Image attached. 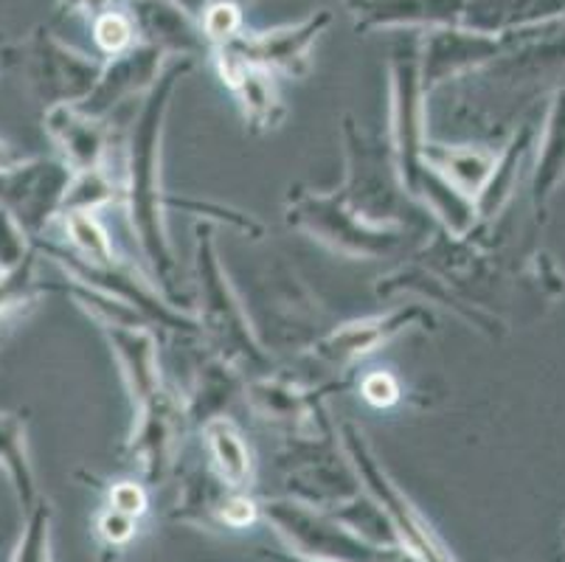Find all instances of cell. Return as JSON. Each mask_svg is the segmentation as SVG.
<instances>
[{
	"label": "cell",
	"instance_id": "35",
	"mask_svg": "<svg viewBox=\"0 0 565 562\" xmlns=\"http://www.w3.org/2000/svg\"><path fill=\"white\" fill-rule=\"evenodd\" d=\"M51 520H54V509L45 498H40L23 515V532L9 562H51Z\"/></svg>",
	"mask_w": 565,
	"mask_h": 562
},
{
	"label": "cell",
	"instance_id": "4",
	"mask_svg": "<svg viewBox=\"0 0 565 562\" xmlns=\"http://www.w3.org/2000/svg\"><path fill=\"white\" fill-rule=\"evenodd\" d=\"M338 445H341L343 456H347L349 467L354 470L361 487L372 495L385 518H388V523H392L399 549L408 551L416 562H459L450 545L434 529V523L419 512V507L388 476V470L377 458L374 447L366 442V433L361 427L354 422H341L338 425Z\"/></svg>",
	"mask_w": 565,
	"mask_h": 562
},
{
	"label": "cell",
	"instance_id": "45",
	"mask_svg": "<svg viewBox=\"0 0 565 562\" xmlns=\"http://www.w3.org/2000/svg\"><path fill=\"white\" fill-rule=\"evenodd\" d=\"M12 327L14 324H0V352H3V347H7L9 335H12Z\"/></svg>",
	"mask_w": 565,
	"mask_h": 562
},
{
	"label": "cell",
	"instance_id": "33",
	"mask_svg": "<svg viewBox=\"0 0 565 562\" xmlns=\"http://www.w3.org/2000/svg\"><path fill=\"white\" fill-rule=\"evenodd\" d=\"M43 293L45 285L38 278V259L0 276V324H18L29 309L38 307Z\"/></svg>",
	"mask_w": 565,
	"mask_h": 562
},
{
	"label": "cell",
	"instance_id": "25",
	"mask_svg": "<svg viewBox=\"0 0 565 562\" xmlns=\"http://www.w3.org/2000/svg\"><path fill=\"white\" fill-rule=\"evenodd\" d=\"M537 130H541V124H518L515 132L510 136V141L503 144V149H498L490 180H487L479 200H476L479 225L492 223L495 216H501V211L510 205L512 198H515L523 169L529 167V155H532L534 144H537Z\"/></svg>",
	"mask_w": 565,
	"mask_h": 562
},
{
	"label": "cell",
	"instance_id": "31",
	"mask_svg": "<svg viewBox=\"0 0 565 562\" xmlns=\"http://www.w3.org/2000/svg\"><path fill=\"white\" fill-rule=\"evenodd\" d=\"M56 220L63 225L65 247L71 254L90 262V265H110L118 259L110 234L96 216V211H65Z\"/></svg>",
	"mask_w": 565,
	"mask_h": 562
},
{
	"label": "cell",
	"instance_id": "14",
	"mask_svg": "<svg viewBox=\"0 0 565 562\" xmlns=\"http://www.w3.org/2000/svg\"><path fill=\"white\" fill-rule=\"evenodd\" d=\"M507 49H510V38H492L465 25L419 31V68H423L425 96L454 79H467L498 60Z\"/></svg>",
	"mask_w": 565,
	"mask_h": 562
},
{
	"label": "cell",
	"instance_id": "1",
	"mask_svg": "<svg viewBox=\"0 0 565 562\" xmlns=\"http://www.w3.org/2000/svg\"><path fill=\"white\" fill-rule=\"evenodd\" d=\"M194 62H198L194 56H169L158 82L141 99L138 116L132 121L130 144H127L125 200L132 236H136L143 262L150 267L156 287L178 309L183 301L181 265H178L167 229L169 194L163 192L161 183V152L172 96L181 82L192 74Z\"/></svg>",
	"mask_w": 565,
	"mask_h": 562
},
{
	"label": "cell",
	"instance_id": "38",
	"mask_svg": "<svg viewBox=\"0 0 565 562\" xmlns=\"http://www.w3.org/2000/svg\"><path fill=\"white\" fill-rule=\"evenodd\" d=\"M198 20L205 43L212 45V49H223V45L234 43L245 31L243 9L234 0H209Z\"/></svg>",
	"mask_w": 565,
	"mask_h": 562
},
{
	"label": "cell",
	"instance_id": "43",
	"mask_svg": "<svg viewBox=\"0 0 565 562\" xmlns=\"http://www.w3.org/2000/svg\"><path fill=\"white\" fill-rule=\"evenodd\" d=\"M262 556L267 562H323V560H310V556H301V554H292L287 549H262Z\"/></svg>",
	"mask_w": 565,
	"mask_h": 562
},
{
	"label": "cell",
	"instance_id": "5",
	"mask_svg": "<svg viewBox=\"0 0 565 562\" xmlns=\"http://www.w3.org/2000/svg\"><path fill=\"white\" fill-rule=\"evenodd\" d=\"M262 520L276 532L287 551L323 562H416L399 545H380L332 518L292 498L259 501Z\"/></svg>",
	"mask_w": 565,
	"mask_h": 562
},
{
	"label": "cell",
	"instance_id": "32",
	"mask_svg": "<svg viewBox=\"0 0 565 562\" xmlns=\"http://www.w3.org/2000/svg\"><path fill=\"white\" fill-rule=\"evenodd\" d=\"M63 293L76 304V307L85 312L90 321L99 324V329L107 327H150V324L143 321V316H138L136 309L130 304L118 301V298L107 296V293L94 290V287L79 285V282H71L65 278L63 282Z\"/></svg>",
	"mask_w": 565,
	"mask_h": 562
},
{
	"label": "cell",
	"instance_id": "42",
	"mask_svg": "<svg viewBox=\"0 0 565 562\" xmlns=\"http://www.w3.org/2000/svg\"><path fill=\"white\" fill-rule=\"evenodd\" d=\"M113 7H118V0H56V18L94 20Z\"/></svg>",
	"mask_w": 565,
	"mask_h": 562
},
{
	"label": "cell",
	"instance_id": "18",
	"mask_svg": "<svg viewBox=\"0 0 565 562\" xmlns=\"http://www.w3.org/2000/svg\"><path fill=\"white\" fill-rule=\"evenodd\" d=\"M358 31H430L461 25L465 0H343Z\"/></svg>",
	"mask_w": 565,
	"mask_h": 562
},
{
	"label": "cell",
	"instance_id": "28",
	"mask_svg": "<svg viewBox=\"0 0 565 562\" xmlns=\"http://www.w3.org/2000/svg\"><path fill=\"white\" fill-rule=\"evenodd\" d=\"M0 473L7 476L9 489H12L14 501L23 515L43 498L32 456H29L25 416L14 414V411H0Z\"/></svg>",
	"mask_w": 565,
	"mask_h": 562
},
{
	"label": "cell",
	"instance_id": "9",
	"mask_svg": "<svg viewBox=\"0 0 565 562\" xmlns=\"http://www.w3.org/2000/svg\"><path fill=\"white\" fill-rule=\"evenodd\" d=\"M18 54L25 82L45 107L82 105L94 93L105 68L99 60L82 54L45 25H38L18 45Z\"/></svg>",
	"mask_w": 565,
	"mask_h": 562
},
{
	"label": "cell",
	"instance_id": "27",
	"mask_svg": "<svg viewBox=\"0 0 565 562\" xmlns=\"http://www.w3.org/2000/svg\"><path fill=\"white\" fill-rule=\"evenodd\" d=\"M209 467L223 484L234 489H248L254 484V456L243 431L228 414L212 416L200 425Z\"/></svg>",
	"mask_w": 565,
	"mask_h": 562
},
{
	"label": "cell",
	"instance_id": "13",
	"mask_svg": "<svg viewBox=\"0 0 565 562\" xmlns=\"http://www.w3.org/2000/svg\"><path fill=\"white\" fill-rule=\"evenodd\" d=\"M434 327V312L423 304H397V307L377 312V316L354 318L341 324L332 332L321 335L310 347V354L321 365L330 369H352L354 363L366 360L377 349L388 347L394 338H399L408 329H430Z\"/></svg>",
	"mask_w": 565,
	"mask_h": 562
},
{
	"label": "cell",
	"instance_id": "8",
	"mask_svg": "<svg viewBox=\"0 0 565 562\" xmlns=\"http://www.w3.org/2000/svg\"><path fill=\"white\" fill-rule=\"evenodd\" d=\"M343 149H347V180L338 189L343 203L369 223L405 225L399 203L408 194L399 185L388 144L383 147L366 138L354 118L347 116L343 118Z\"/></svg>",
	"mask_w": 565,
	"mask_h": 562
},
{
	"label": "cell",
	"instance_id": "3",
	"mask_svg": "<svg viewBox=\"0 0 565 562\" xmlns=\"http://www.w3.org/2000/svg\"><path fill=\"white\" fill-rule=\"evenodd\" d=\"M285 216L292 229L305 231L347 259H385L408 242V225L369 223L338 192H318L307 185H292L287 192Z\"/></svg>",
	"mask_w": 565,
	"mask_h": 562
},
{
	"label": "cell",
	"instance_id": "39",
	"mask_svg": "<svg viewBox=\"0 0 565 562\" xmlns=\"http://www.w3.org/2000/svg\"><path fill=\"white\" fill-rule=\"evenodd\" d=\"M94 538L99 543V551H105L107 556L125 554L132 540L138 538V518L118 512L105 503L94 518Z\"/></svg>",
	"mask_w": 565,
	"mask_h": 562
},
{
	"label": "cell",
	"instance_id": "41",
	"mask_svg": "<svg viewBox=\"0 0 565 562\" xmlns=\"http://www.w3.org/2000/svg\"><path fill=\"white\" fill-rule=\"evenodd\" d=\"M361 396L372 409H392L403 396V385H399V380L394 378L392 371H369V374L361 378Z\"/></svg>",
	"mask_w": 565,
	"mask_h": 562
},
{
	"label": "cell",
	"instance_id": "37",
	"mask_svg": "<svg viewBox=\"0 0 565 562\" xmlns=\"http://www.w3.org/2000/svg\"><path fill=\"white\" fill-rule=\"evenodd\" d=\"M32 259H38L34 236L25 231V225L20 223L14 211L0 205V276L20 271Z\"/></svg>",
	"mask_w": 565,
	"mask_h": 562
},
{
	"label": "cell",
	"instance_id": "6",
	"mask_svg": "<svg viewBox=\"0 0 565 562\" xmlns=\"http://www.w3.org/2000/svg\"><path fill=\"white\" fill-rule=\"evenodd\" d=\"M405 38L388 49V149L399 185L414 200L416 185L425 174V107L428 96L419 68V31H403Z\"/></svg>",
	"mask_w": 565,
	"mask_h": 562
},
{
	"label": "cell",
	"instance_id": "20",
	"mask_svg": "<svg viewBox=\"0 0 565 562\" xmlns=\"http://www.w3.org/2000/svg\"><path fill=\"white\" fill-rule=\"evenodd\" d=\"M138 31V43L156 45L167 56L203 54L205 43L200 20L183 7L181 0H130L127 3Z\"/></svg>",
	"mask_w": 565,
	"mask_h": 562
},
{
	"label": "cell",
	"instance_id": "40",
	"mask_svg": "<svg viewBox=\"0 0 565 562\" xmlns=\"http://www.w3.org/2000/svg\"><path fill=\"white\" fill-rule=\"evenodd\" d=\"M105 503L141 520L143 515L150 512V489L141 478H121V481H113L105 489Z\"/></svg>",
	"mask_w": 565,
	"mask_h": 562
},
{
	"label": "cell",
	"instance_id": "2",
	"mask_svg": "<svg viewBox=\"0 0 565 562\" xmlns=\"http://www.w3.org/2000/svg\"><path fill=\"white\" fill-rule=\"evenodd\" d=\"M194 290H198L200 335L212 347L214 358L243 374L245 380L274 371V360L256 335L243 298L236 296L228 271L220 259L212 223L194 225Z\"/></svg>",
	"mask_w": 565,
	"mask_h": 562
},
{
	"label": "cell",
	"instance_id": "30",
	"mask_svg": "<svg viewBox=\"0 0 565 562\" xmlns=\"http://www.w3.org/2000/svg\"><path fill=\"white\" fill-rule=\"evenodd\" d=\"M243 374H236L231 365H225L223 360L214 358L212 363L200 371L192 391L183 394L192 425H203V422L212 420V416H223V409H228V402L234 400L236 394H243Z\"/></svg>",
	"mask_w": 565,
	"mask_h": 562
},
{
	"label": "cell",
	"instance_id": "23",
	"mask_svg": "<svg viewBox=\"0 0 565 562\" xmlns=\"http://www.w3.org/2000/svg\"><path fill=\"white\" fill-rule=\"evenodd\" d=\"M565 183V85L552 91L548 96L546 116H543L541 130H537V144H534L532 161V194L534 214H546L548 203Z\"/></svg>",
	"mask_w": 565,
	"mask_h": 562
},
{
	"label": "cell",
	"instance_id": "36",
	"mask_svg": "<svg viewBox=\"0 0 565 562\" xmlns=\"http://www.w3.org/2000/svg\"><path fill=\"white\" fill-rule=\"evenodd\" d=\"M90 29H94L96 49L105 56L125 54V51H130L138 43L136 23H132L127 7H113L107 12L96 14L90 20Z\"/></svg>",
	"mask_w": 565,
	"mask_h": 562
},
{
	"label": "cell",
	"instance_id": "10",
	"mask_svg": "<svg viewBox=\"0 0 565 562\" xmlns=\"http://www.w3.org/2000/svg\"><path fill=\"white\" fill-rule=\"evenodd\" d=\"M189 425L192 420L186 400L169 385H161L141 409H136L132 433L125 442V458L147 487H161L172 478Z\"/></svg>",
	"mask_w": 565,
	"mask_h": 562
},
{
	"label": "cell",
	"instance_id": "22",
	"mask_svg": "<svg viewBox=\"0 0 565 562\" xmlns=\"http://www.w3.org/2000/svg\"><path fill=\"white\" fill-rule=\"evenodd\" d=\"M102 335L121 371L132 411L141 409L163 385L156 332L152 327H107L102 329Z\"/></svg>",
	"mask_w": 565,
	"mask_h": 562
},
{
	"label": "cell",
	"instance_id": "29",
	"mask_svg": "<svg viewBox=\"0 0 565 562\" xmlns=\"http://www.w3.org/2000/svg\"><path fill=\"white\" fill-rule=\"evenodd\" d=\"M231 492H234V487L220 481L212 467H194L183 478L172 520L198 526V529H223V512Z\"/></svg>",
	"mask_w": 565,
	"mask_h": 562
},
{
	"label": "cell",
	"instance_id": "44",
	"mask_svg": "<svg viewBox=\"0 0 565 562\" xmlns=\"http://www.w3.org/2000/svg\"><path fill=\"white\" fill-rule=\"evenodd\" d=\"M23 161H25L23 155H20L18 149L12 147V144L0 138V169H12V167H18V163H23Z\"/></svg>",
	"mask_w": 565,
	"mask_h": 562
},
{
	"label": "cell",
	"instance_id": "24",
	"mask_svg": "<svg viewBox=\"0 0 565 562\" xmlns=\"http://www.w3.org/2000/svg\"><path fill=\"white\" fill-rule=\"evenodd\" d=\"M565 0H465L461 25L492 38L563 23Z\"/></svg>",
	"mask_w": 565,
	"mask_h": 562
},
{
	"label": "cell",
	"instance_id": "16",
	"mask_svg": "<svg viewBox=\"0 0 565 562\" xmlns=\"http://www.w3.org/2000/svg\"><path fill=\"white\" fill-rule=\"evenodd\" d=\"M167 60L169 56L163 51L147 43H136L125 54L110 56V62L102 68L94 93L79 107L87 116L105 118L107 121V116L118 105H125L132 96H147L150 93V87L158 82Z\"/></svg>",
	"mask_w": 565,
	"mask_h": 562
},
{
	"label": "cell",
	"instance_id": "21",
	"mask_svg": "<svg viewBox=\"0 0 565 562\" xmlns=\"http://www.w3.org/2000/svg\"><path fill=\"white\" fill-rule=\"evenodd\" d=\"M380 298H394V296H423L428 298V304H441V307L454 309V316L467 321L470 327H476L479 332L498 338L503 332V321L492 312H487L481 304L470 301V298L461 296L456 287H450V282L439 273L428 271L423 265H408L397 267L394 273H388L385 278H380V285L374 287Z\"/></svg>",
	"mask_w": 565,
	"mask_h": 562
},
{
	"label": "cell",
	"instance_id": "17",
	"mask_svg": "<svg viewBox=\"0 0 565 562\" xmlns=\"http://www.w3.org/2000/svg\"><path fill=\"white\" fill-rule=\"evenodd\" d=\"M43 130L71 174L107 167L110 130L105 118L87 116L79 105H56L45 107Z\"/></svg>",
	"mask_w": 565,
	"mask_h": 562
},
{
	"label": "cell",
	"instance_id": "11",
	"mask_svg": "<svg viewBox=\"0 0 565 562\" xmlns=\"http://www.w3.org/2000/svg\"><path fill=\"white\" fill-rule=\"evenodd\" d=\"M243 396L262 425L274 427L290 445H327L338 439L323 391L290 383L279 374H262L243 383Z\"/></svg>",
	"mask_w": 565,
	"mask_h": 562
},
{
	"label": "cell",
	"instance_id": "15",
	"mask_svg": "<svg viewBox=\"0 0 565 562\" xmlns=\"http://www.w3.org/2000/svg\"><path fill=\"white\" fill-rule=\"evenodd\" d=\"M71 172L60 158H25L12 169H0V205L18 214L32 236H40L60 214Z\"/></svg>",
	"mask_w": 565,
	"mask_h": 562
},
{
	"label": "cell",
	"instance_id": "12",
	"mask_svg": "<svg viewBox=\"0 0 565 562\" xmlns=\"http://www.w3.org/2000/svg\"><path fill=\"white\" fill-rule=\"evenodd\" d=\"M330 9H316L299 23L276 25L267 31H243L234 43L223 45L239 62L250 68L267 71V74H281L287 79H305L312 68V49L321 40V34L330 29Z\"/></svg>",
	"mask_w": 565,
	"mask_h": 562
},
{
	"label": "cell",
	"instance_id": "7",
	"mask_svg": "<svg viewBox=\"0 0 565 562\" xmlns=\"http://www.w3.org/2000/svg\"><path fill=\"white\" fill-rule=\"evenodd\" d=\"M34 251H38V256L54 262L71 282H79V285L94 287V290H102L107 296L118 298V301L130 304L150 327H163L181 335H200L194 316L181 312L152 285V278L138 276L130 265H125V259H116L110 265H90V262L71 254L65 245H56V242L43 240V236H34Z\"/></svg>",
	"mask_w": 565,
	"mask_h": 562
},
{
	"label": "cell",
	"instance_id": "34",
	"mask_svg": "<svg viewBox=\"0 0 565 562\" xmlns=\"http://www.w3.org/2000/svg\"><path fill=\"white\" fill-rule=\"evenodd\" d=\"M113 200H116V180L110 178L107 167L74 172L65 185L60 214H65V211H99L110 205Z\"/></svg>",
	"mask_w": 565,
	"mask_h": 562
},
{
	"label": "cell",
	"instance_id": "19",
	"mask_svg": "<svg viewBox=\"0 0 565 562\" xmlns=\"http://www.w3.org/2000/svg\"><path fill=\"white\" fill-rule=\"evenodd\" d=\"M214 62H217L220 79L231 87V93L239 102L245 124L254 136L270 132L285 124L287 105L281 99L274 74L250 68V65L236 60L228 49H214Z\"/></svg>",
	"mask_w": 565,
	"mask_h": 562
},
{
	"label": "cell",
	"instance_id": "26",
	"mask_svg": "<svg viewBox=\"0 0 565 562\" xmlns=\"http://www.w3.org/2000/svg\"><path fill=\"white\" fill-rule=\"evenodd\" d=\"M498 152L481 144H439L425 141L423 163L434 169L445 183H450L467 200H479L481 189L490 180L492 167H495Z\"/></svg>",
	"mask_w": 565,
	"mask_h": 562
}]
</instances>
